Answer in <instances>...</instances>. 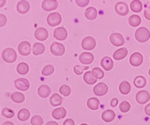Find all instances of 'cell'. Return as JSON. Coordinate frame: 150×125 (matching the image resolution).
<instances>
[{
  "mask_svg": "<svg viewBox=\"0 0 150 125\" xmlns=\"http://www.w3.org/2000/svg\"><path fill=\"white\" fill-rule=\"evenodd\" d=\"M59 92H61V94L67 97L70 94L71 92V89L69 85H66V84H63L62 85V87L59 88Z\"/></svg>",
  "mask_w": 150,
  "mask_h": 125,
  "instance_id": "obj_37",
  "label": "cell"
},
{
  "mask_svg": "<svg viewBox=\"0 0 150 125\" xmlns=\"http://www.w3.org/2000/svg\"><path fill=\"white\" fill-rule=\"evenodd\" d=\"M62 22V16L59 13H52L48 15L47 17V23L51 27H54L59 25Z\"/></svg>",
  "mask_w": 150,
  "mask_h": 125,
  "instance_id": "obj_7",
  "label": "cell"
},
{
  "mask_svg": "<svg viewBox=\"0 0 150 125\" xmlns=\"http://www.w3.org/2000/svg\"><path fill=\"white\" fill-rule=\"evenodd\" d=\"M38 93L41 98H47L51 94V88L48 85L43 84L38 88Z\"/></svg>",
  "mask_w": 150,
  "mask_h": 125,
  "instance_id": "obj_21",
  "label": "cell"
},
{
  "mask_svg": "<svg viewBox=\"0 0 150 125\" xmlns=\"http://www.w3.org/2000/svg\"><path fill=\"white\" fill-rule=\"evenodd\" d=\"M17 72L20 75H26L28 72V66L25 62H21L17 65Z\"/></svg>",
  "mask_w": 150,
  "mask_h": 125,
  "instance_id": "obj_32",
  "label": "cell"
},
{
  "mask_svg": "<svg viewBox=\"0 0 150 125\" xmlns=\"http://www.w3.org/2000/svg\"><path fill=\"white\" fill-rule=\"evenodd\" d=\"M119 90L124 95H127L131 91V84L127 81H123L119 85Z\"/></svg>",
  "mask_w": 150,
  "mask_h": 125,
  "instance_id": "obj_24",
  "label": "cell"
},
{
  "mask_svg": "<svg viewBox=\"0 0 150 125\" xmlns=\"http://www.w3.org/2000/svg\"><path fill=\"white\" fill-rule=\"evenodd\" d=\"M18 51L19 53L22 56H28L30 54L31 52V45L27 41H23L21 43H20L19 46H18Z\"/></svg>",
  "mask_w": 150,
  "mask_h": 125,
  "instance_id": "obj_6",
  "label": "cell"
},
{
  "mask_svg": "<svg viewBox=\"0 0 150 125\" xmlns=\"http://www.w3.org/2000/svg\"><path fill=\"white\" fill-rule=\"evenodd\" d=\"M117 104H118V100H117L116 98H114V99L111 100V102H110V105H111V107H116V106H117Z\"/></svg>",
  "mask_w": 150,
  "mask_h": 125,
  "instance_id": "obj_46",
  "label": "cell"
},
{
  "mask_svg": "<svg viewBox=\"0 0 150 125\" xmlns=\"http://www.w3.org/2000/svg\"><path fill=\"white\" fill-rule=\"evenodd\" d=\"M100 65L101 67L106 70V71H109L113 69L114 67V62L111 59V58L109 57H104L101 61H100Z\"/></svg>",
  "mask_w": 150,
  "mask_h": 125,
  "instance_id": "obj_18",
  "label": "cell"
},
{
  "mask_svg": "<svg viewBox=\"0 0 150 125\" xmlns=\"http://www.w3.org/2000/svg\"><path fill=\"white\" fill-rule=\"evenodd\" d=\"M53 36L56 39L58 40H61V41H63L67 38L68 37V32L67 30L64 28H57L54 32H53Z\"/></svg>",
  "mask_w": 150,
  "mask_h": 125,
  "instance_id": "obj_13",
  "label": "cell"
},
{
  "mask_svg": "<svg viewBox=\"0 0 150 125\" xmlns=\"http://www.w3.org/2000/svg\"><path fill=\"white\" fill-rule=\"evenodd\" d=\"M3 125H14V124L13 122H11V121H6V122L3 123Z\"/></svg>",
  "mask_w": 150,
  "mask_h": 125,
  "instance_id": "obj_50",
  "label": "cell"
},
{
  "mask_svg": "<svg viewBox=\"0 0 150 125\" xmlns=\"http://www.w3.org/2000/svg\"><path fill=\"white\" fill-rule=\"evenodd\" d=\"M115 114L113 110H106L102 113L101 118L104 121L106 122H110L115 119Z\"/></svg>",
  "mask_w": 150,
  "mask_h": 125,
  "instance_id": "obj_23",
  "label": "cell"
},
{
  "mask_svg": "<svg viewBox=\"0 0 150 125\" xmlns=\"http://www.w3.org/2000/svg\"><path fill=\"white\" fill-rule=\"evenodd\" d=\"M148 74H149V76H150V69H149V71H148Z\"/></svg>",
  "mask_w": 150,
  "mask_h": 125,
  "instance_id": "obj_52",
  "label": "cell"
},
{
  "mask_svg": "<svg viewBox=\"0 0 150 125\" xmlns=\"http://www.w3.org/2000/svg\"><path fill=\"white\" fill-rule=\"evenodd\" d=\"M87 107L92 110H97L100 107V100L97 98H91L87 100Z\"/></svg>",
  "mask_w": 150,
  "mask_h": 125,
  "instance_id": "obj_25",
  "label": "cell"
},
{
  "mask_svg": "<svg viewBox=\"0 0 150 125\" xmlns=\"http://www.w3.org/2000/svg\"><path fill=\"white\" fill-rule=\"evenodd\" d=\"M7 22V18L5 14L0 13V27H4Z\"/></svg>",
  "mask_w": 150,
  "mask_h": 125,
  "instance_id": "obj_43",
  "label": "cell"
},
{
  "mask_svg": "<svg viewBox=\"0 0 150 125\" xmlns=\"http://www.w3.org/2000/svg\"><path fill=\"white\" fill-rule=\"evenodd\" d=\"M76 4L80 7H84L89 4V0H76Z\"/></svg>",
  "mask_w": 150,
  "mask_h": 125,
  "instance_id": "obj_42",
  "label": "cell"
},
{
  "mask_svg": "<svg viewBox=\"0 0 150 125\" xmlns=\"http://www.w3.org/2000/svg\"><path fill=\"white\" fill-rule=\"evenodd\" d=\"M2 115L6 118H13L14 115V111L8 107H5L2 111Z\"/></svg>",
  "mask_w": 150,
  "mask_h": 125,
  "instance_id": "obj_39",
  "label": "cell"
},
{
  "mask_svg": "<svg viewBox=\"0 0 150 125\" xmlns=\"http://www.w3.org/2000/svg\"><path fill=\"white\" fill-rule=\"evenodd\" d=\"M144 16L146 20H150V6L146 7V10L144 11Z\"/></svg>",
  "mask_w": 150,
  "mask_h": 125,
  "instance_id": "obj_44",
  "label": "cell"
},
{
  "mask_svg": "<svg viewBox=\"0 0 150 125\" xmlns=\"http://www.w3.org/2000/svg\"><path fill=\"white\" fill-rule=\"evenodd\" d=\"M133 83H134L135 87H137V88H144L146 85V79L142 76H139L135 77Z\"/></svg>",
  "mask_w": 150,
  "mask_h": 125,
  "instance_id": "obj_29",
  "label": "cell"
},
{
  "mask_svg": "<svg viewBox=\"0 0 150 125\" xmlns=\"http://www.w3.org/2000/svg\"><path fill=\"white\" fill-rule=\"evenodd\" d=\"M29 8H30V6L28 1H20L17 4V11L21 14L27 13L29 11Z\"/></svg>",
  "mask_w": 150,
  "mask_h": 125,
  "instance_id": "obj_19",
  "label": "cell"
},
{
  "mask_svg": "<svg viewBox=\"0 0 150 125\" xmlns=\"http://www.w3.org/2000/svg\"><path fill=\"white\" fill-rule=\"evenodd\" d=\"M57 7H58V2L54 1V0H45V1H43L42 3V8L46 12L55 10Z\"/></svg>",
  "mask_w": 150,
  "mask_h": 125,
  "instance_id": "obj_14",
  "label": "cell"
},
{
  "mask_svg": "<svg viewBox=\"0 0 150 125\" xmlns=\"http://www.w3.org/2000/svg\"><path fill=\"white\" fill-rule=\"evenodd\" d=\"M51 52L55 56H62L65 52V47L62 44L55 42L51 45Z\"/></svg>",
  "mask_w": 150,
  "mask_h": 125,
  "instance_id": "obj_5",
  "label": "cell"
},
{
  "mask_svg": "<svg viewBox=\"0 0 150 125\" xmlns=\"http://www.w3.org/2000/svg\"><path fill=\"white\" fill-rule=\"evenodd\" d=\"M150 99V95H149V93L148 91L146 90H140L137 93V95H136V100L139 104H145Z\"/></svg>",
  "mask_w": 150,
  "mask_h": 125,
  "instance_id": "obj_10",
  "label": "cell"
},
{
  "mask_svg": "<svg viewBox=\"0 0 150 125\" xmlns=\"http://www.w3.org/2000/svg\"><path fill=\"white\" fill-rule=\"evenodd\" d=\"M119 108L123 113H127L131 109V105L128 101H123L119 106Z\"/></svg>",
  "mask_w": 150,
  "mask_h": 125,
  "instance_id": "obj_38",
  "label": "cell"
},
{
  "mask_svg": "<svg viewBox=\"0 0 150 125\" xmlns=\"http://www.w3.org/2000/svg\"><path fill=\"white\" fill-rule=\"evenodd\" d=\"M35 37L39 41H45L48 37V31L45 28H38L35 31Z\"/></svg>",
  "mask_w": 150,
  "mask_h": 125,
  "instance_id": "obj_15",
  "label": "cell"
},
{
  "mask_svg": "<svg viewBox=\"0 0 150 125\" xmlns=\"http://www.w3.org/2000/svg\"><path fill=\"white\" fill-rule=\"evenodd\" d=\"M84 15L85 17L88 19V20H95L97 18V15H98V12L97 10L94 8V7H88L86 10H85V13H84Z\"/></svg>",
  "mask_w": 150,
  "mask_h": 125,
  "instance_id": "obj_22",
  "label": "cell"
},
{
  "mask_svg": "<svg viewBox=\"0 0 150 125\" xmlns=\"http://www.w3.org/2000/svg\"><path fill=\"white\" fill-rule=\"evenodd\" d=\"M143 62V56L139 52H134L130 57V63L132 67H139Z\"/></svg>",
  "mask_w": 150,
  "mask_h": 125,
  "instance_id": "obj_9",
  "label": "cell"
},
{
  "mask_svg": "<svg viewBox=\"0 0 150 125\" xmlns=\"http://www.w3.org/2000/svg\"><path fill=\"white\" fill-rule=\"evenodd\" d=\"M88 69V67L81 68L80 66L76 65V66H75V67H74V72H75V74H76V75L80 76V75H82V74H83V70H84V69Z\"/></svg>",
  "mask_w": 150,
  "mask_h": 125,
  "instance_id": "obj_41",
  "label": "cell"
},
{
  "mask_svg": "<svg viewBox=\"0 0 150 125\" xmlns=\"http://www.w3.org/2000/svg\"><path fill=\"white\" fill-rule=\"evenodd\" d=\"M45 125H59V124L55 121H48Z\"/></svg>",
  "mask_w": 150,
  "mask_h": 125,
  "instance_id": "obj_49",
  "label": "cell"
},
{
  "mask_svg": "<svg viewBox=\"0 0 150 125\" xmlns=\"http://www.w3.org/2000/svg\"><path fill=\"white\" fill-rule=\"evenodd\" d=\"M145 113L146 115L150 116V103L148 105H146V107H145Z\"/></svg>",
  "mask_w": 150,
  "mask_h": 125,
  "instance_id": "obj_47",
  "label": "cell"
},
{
  "mask_svg": "<svg viewBox=\"0 0 150 125\" xmlns=\"http://www.w3.org/2000/svg\"><path fill=\"white\" fill-rule=\"evenodd\" d=\"M50 102H51L52 106L58 107L59 105H62V98L61 95H59L58 93H54L53 95H52V97L50 99Z\"/></svg>",
  "mask_w": 150,
  "mask_h": 125,
  "instance_id": "obj_26",
  "label": "cell"
},
{
  "mask_svg": "<svg viewBox=\"0 0 150 125\" xmlns=\"http://www.w3.org/2000/svg\"><path fill=\"white\" fill-rule=\"evenodd\" d=\"M108 87L106 83H100L93 88V92L97 96H103L108 92Z\"/></svg>",
  "mask_w": 150,
  "mask_h": 125,
  "instance_id": "obj_12",
  "label": "cell"
},
{
  "mask_svg": "<svg viewBox=\"0 0 150 125\" xmlns=\"http://www.w3.org/2000/svg\"><path fill=\"white\" fill-rule=\"evenodd\" d=\"M128 54V51L126 48H120L113 53V58L116 60H121L125 59Z\"/></svg>",
  "mask_w": 150,
  "mask_h": 125,
  "instance_id": "obj_20",
  "label": "cell"
},
{
  "mask_svg": "<svg viewBox=\"0 0 150 125\" xmlns=\"http://www.w3.org/2000/svg\"><path fill=\"white\" fill-rule=\"evenodd\" d=\"M83 80L86 83L88 84H93L96 83L97 79H95L93 77V76L92 75V72L90 71V72H86L84 75H83Z\"/></svg>",
  "mask_w": 150,
  "mask_h": 125,
  "instance_id": "obj_33",
  "label": "cell"
},
{
  "mask_svg": "<svg viewBox=\"0 0 150 125\" xmlns=\"http://www.w3.org/2000/svg\"><path fill=\"white\" fill-rule=\"evenodd\" d=\"M29 116H30V113H29V111L26 108L21 109L18 113V119L21 121H27L29 118Z\"/></svg>",
  "mask_w": 150,
  "mask_h": 125,
  "instance_id": "obj_30",
  "label": "cell"
},
{
  "mask_svg": "<svg viewBox=\"0 0 150 125\" xmlns=\"http://www.w3.org/2000/svg\"><path fill=\"white\" fill-rule=\"evenodd\" d=\"M2 58L7 63H13L17 59V54L13 49L6 48L2 52Z\"/></svg>",
  "mask_w": 150,
  "mask_h": 125,
  "instance_id": "obj_2",
  "label": "cell"
},
{
  "mask_svg": "<svg viewBox=\"0 0 150 125\" xmlns=\"http://www.w3.org/2000/svg\"><path fill=\"white\" fill-rule=\"evenodd\" d=\"M32 125H42L43 124V118L39 115H35L31 119Z\"/></svg>",
  "mask_w": 150,
  "mask_h": 125,
  "instance_id": "obj_40",
  "label": "cell"
},
{
  "mask_svg": "<svg viewBox=\"0 0 150 125\" xmlns=\"http://www.w3.org/2000/svg\"><path fill=\"white\" fill-rule=\"evenodd\" d=\"M80 125H88V124H86V123H82V124H80Z\"/></svg>",
  "mask_w": 150,
  "mask_h": 125,
  "instance_id": "obj_51",
  "label": "cell"
},
{
  "mask_svg": "<svg viewBox=\"0 0 150 125\" xmlns=\"http://www.w3.org/2000/svg\"><path fill=\"white\" fill-rule=\"evenodd\" d=\"M32 51H33V54H35V55H40V54H42V53L45 52V45H44L43 44H41V43H36V44H34V45H33Z\"/></svg>",
  "mask_w": 150,
  "mask_h": 125,
  "instance_id": "obj_28",
  "label": "cell"
},
{
  "mask_svg": "<svg viewBox=\"0 0 150 125\" xmlns=\"http://www.w3.org/2000/svg\"><path fill=\"white\" fill-rule=\"evenodd\" d=\"M6 0H0V8L3 7L6 5Z\"/></svg>",
  "mask_w": 150,
  "mask_h": 125,
  "instance_id": "obj_48",
  "label": "cell"
},
{
  "mask_svg": "<svg viewBox=\"0 0 150 125\" xmlns=\"http://www.w3.org/2000/svg\"><path fill=\"white\" fill-rule=\"evenodd\" d=\"M109 40L114 46H121L125 44L124 37L120 33H113L109 37Z\"/></svg>",
  "mask_w": 150,
  "mask_h": 125,
  "instance_id": "obj_8",
  "label": "cell"
},
{
  "mask_svg": "<svg viewBox=\"0 0 150 125\" xmlns=\"http://www.w3.org/2000/svg\"><path fill=\"white\" fill-rule=\"evenodd\" d=\"M53 72H54V67L52 65H46L42 70V75L45 76H48L53 74Z\"/></svg>",
  "mask_w": 150,
  "mask_h": 125,
  "instance_id": "obj_36",
  "label": "cell"
},
{
  "mask_svg": "<svg viewBox=\"0 0 150 125\" xmlns=\"http://www.w3.org/2000/svg\"><path fill=\"white\" fill-rule=\"evenodd\" d=\"M66 114H67V111L64 107H58L54 109L52 113V117L56 120H62L66 116Z\"/></svg>",
  "mask_w": 150,
  "mask_h": 125,
  "instance_id": "obj_17",
  "label": "cell"
},
{
  "mask_svg": "<svg viewBox=\"0 0 150 125\" xmlns=\"http://www.w3.org/2000/svg\"><path fill=\"white\" fill-rule=\"evenodd\" d=\"M130 7L132 12L139 13L142 10L143 6H142V3L140 1H139V0H133V1H132L130 4Z\"/></svg>",
  "mask_w": 150,
  "mask_h": 125,
  "instance_id": "obj_27",
  "label": "cell"
},
{
  "mask_svg": "<svg viewBox=\"0 0 150 125\" xmlns=\"http://www.w3.org/2000/svg\"><path fill=\"white\" fill-rule=\"evenodd\" d=\"M95 46H96V41L92 37H86L82 41V47L83 50L91 51V50H93Z\"/></svg>",
  "mask_w": 150,
  "mask_h": 125,
  "instance_id": "obj_3",
  "label": "cell"
},
{
  "mask_svg": "<svg viewBox=\"0 0 150 125\" xmlns=\"http://www.w3.org/2000/svg\"><path fill=\"white\" fill-rule=\"evenodd\" d=\"M150 37V32L146 28H139L135 31V38L139 43L146 42Z\"/></svg>",
  "mask_w": 150,
  "mask_h": 125,
  "instance_id": "obj_1",
  "label": "cell"
},
{
  "mask_svg": "<svg viewBox=\"0 0 150 125\" xmlns=\"http://www.w3.org/2000/svg\"><path fill=\"white\" fill-rule=\"evenodd\" d=\"M11 99L15 103H22L25 100L24 95L21 92H13L12 94V96H11Z\"/></svg>",
  "mask_w": 150,
  "mask_h": 125,
  "instance_id": "obj_31",
  "label": "cell"
},
{
  "mask_svg": "<svg viewBox=\"0 0 150 125\" xmlns=\"http://www.w3.org/2000/svg\"><path fill=\"white\" fill-rule=\"evenodd\" d=\"M63 125H75V121H74V120H72V119H67V120L64 121Z\"/></svg>",
  "mask_w": 150,
  "mask_h": 125,
  "instance_id": "obj_45",
  "label": "cell"
},
{
  "mask_svg": "<svg viewBox=\"0 0 150 125\" xmlns=\"http://www.w3.org/2000/svg\"><path fill=\"white\" fill-rule=\"evenodd\" d=\"M115 13L121 16H125L128 14L129 13V7L128 5L125 2H118L116 3L115 6Z\"/></svg>",
  "mask_w": 150,
  "mask_h": 125,
  "instance_id": "obj_4",
  "label": "cell"
},
{
  "mask_svg": "<svg viewBox=\"0 0 150 125\" xmlns=\"http://www.w3.org/2000/svg\"><path fill=\"white\" fill-rule=\"evenodd\" d=\"M91 72L95 79H101L104 77V72L100 68H94Z\"/></svg>",
  "mask_w": 150,
  "mask_h": 125,
  "instance_id": "obj_35",
  "label": "cell"
},
{
  "mask_svg": "<svg viewBox=\"0 0 150 125\" xmlns=\"http://www.w3.org/2000/svg\"><path fill=\"white\" fill-rule=\"evenodd\" d=\"M15 87L20 90H28L29 88V82L26 78H19L14 81Z\"/></svg>",
  "mask_w": 150,
  "mask_h": 125,
  "instance_id": "obj_11",
  "label": "cell"
},
{
  "mask_svg": "<svg viewBox=\"0 0 150 125\" xmlns=\"http://www.w3.org/2000/svg\"><path fill=\"white\" fill-rule=\"evenodd\" d=\"M128 21H129V24H130L132 27H137V26H139V25L140 24L141 19H140V17L138 16V15H132V16L129 18Z\"/></svg>",
  "mask_w": 150,
  "mask_h": 125,
  "instance_id": "obj_34",
  "label": "cell"
},
{
  "mask_svg": "<svg viewBox=\"0 0 150 125\" xmlns=\"http://www.w3.org/2000/svg\"><path fill=\"white\" fill-rule=\"evenodd\" d=\"M79 59L84 65H88L91 64L92 62L94 59V56L91 53V52H83L80 56H79Z\"/></svg>",
  "mask_w": 150,
  "mask_h": 125,
  "instance_id": "obj_16",
  "label": "cell"
}]
</instances>
